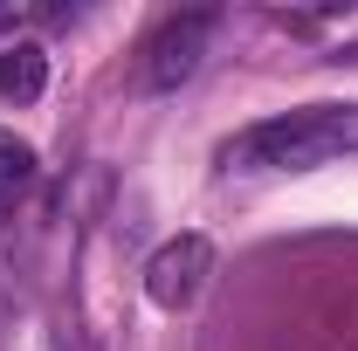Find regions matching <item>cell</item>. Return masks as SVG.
Masks as SVG:
<instances>
[{
    "mask_svg": "<svg viewBox=\"0 0 358 351\" xmlns=\"http://www.w3.org/2000/svg\"><path fill=\"white\" fill-rule=\"evenodd\" d=\"M358 152V103H303L262 124H241L214 152L221 173H317Z\"/></svg>",
    "mask_w": 358,
    "mask_h": 351,
    "instance_id": "obj_1",
    "label": "cell"
},
{
    "mask_svg": "<svg viewBox=\"0 0 358 351\" xmlns=\"http://www.w3.org/2000/svg\"><path fill=\"white\" fill-rule=\"evenodd\" d=\"M214 28H221V14L214 7H193V14H173V21H159L152 28V42L138 55V83L145 89H179L200 76V62H207V48H214Z\"/></svg>",
    "mask_w": 358,
    "mask_h": 351,
    "instance_id": "obj_2",
    "label": "cell"
},
{
    "mask_svg": "<svg viewBox=\"0 0 358 351\" xmlns=\"http://www.w3.org/2000/svg\"><path fill=\"white\" fill-rule=\"evenodd\" d=\"M207 275H214V241L207 234H173L145 262V296L159 310H193L200 289H207Z\"/></svg>",
    "mask_w": 358,
    "mask_h": 351,
    "instance_id": "obj_3",
    "label": "cell"
},
{
    "mask_svg": "<svg viewBox=\"0 0 358 351\" xmlns=\"http://www.w3.org/2000/svg\"><path fill=\"white\" fill-rule=\"evenodd\" d=\"M48 89V48L42 42H0V96L7 103H35Z\"/></svg>",
    "mask_w": 358,
    "mask_h": 351,
    "instance_id": "obj_4",
    "label": "cell"
},
{
    "mask_svg": "<svg viewBox=\"0 0 358 351\" xmlns=\"http://www.w3.org/2000/svg\"><path fill=\"white\" fill-rule=\"evenodd\" d=\"M42 179V159H35V145L14 131H0V214H14V200L28 193Z\"/></svg>",
    "mask_w": 358,
    "mask_h": 351,
    "instance_id": "obj_5",
    "label": "cell"
},
{
    "mask_svg": "<svg viewBox=\"0 0 358 351\" xmlns=\"http://www.w3.org/2000/svg\"><path fill=\"white\" fill-rule=\"evenodd\" d=\"M35 21V7H21V0H0V35L7 42H21V28Z\"/></svg>",
    "mask_w": 358,
    "mask_h": 351,
    "instance_id": "obj_6",
    "label": "cell"
},
{
    "mask_svg": "<svg viewBox=\"0 0 358 351\" xmlns=\"http://www.w3.org/2000/svg\"><path fill=\"white\" fill-rule=\"evenodd\" d=\"M55 351H96V345H90V338H62Z\"/></svg>",
    "mask_w": 358,
    "mask_h": 351,
    "instance_id": "obj_7",
    "label": "cell"
}]
</instances>
